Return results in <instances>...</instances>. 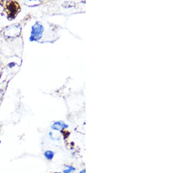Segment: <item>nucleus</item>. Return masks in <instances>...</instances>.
Listing matches in <instances>:
<instances>
[{"label": "nucleus", "mask_w": 175, "mask_h": 173, "mask_svg": "<svg viewBox=\"0 0 175 173\" xmlns=\"http://www.w3.org/2000/svg\"><path fill=\"white\" fill-rule=\"evenodd\" d=\"M43 31V26L38 22H36L32 27V30L29 40L30 41H37L40 38Z\"/></svg>", "instance_id": "nucleus-1"}, {"label": "nucleus", "mask_w": 175, "mask_h": 173, "mask_svg": "<svg viewBox=\"0 0 175 173\" xmlns=\"http://www.w3.org/2000/svg\"><path fill=\"white\" fill-rule=\"evenodd\" d=\"M6 30L10 32L11 31V32L6 34V36H9L10 37H12L16 36L19 34V32L21 31V28L18 25H12L7 28Z\"/></svg>", "instance_id": "nucleus-2"}, {"label": "nucleus", "mask_w": 175, "mask_h": 173, "mask_svg": "<svg viewBox=\"0 0 175 173\" xmlns=\"http://www.w3.org/2000/svg\"><path fill=\"white\" fill-rule=\"evenodd\" d=\"M19 9L18 4L16 2H10L8 4V10L10 12V15H15Z\"/></svg>", "instance_id": "nucleus-3"}, {"label": "nucleus", "mask_w": 175, "mask_h": 173, "mask_svg": "<svg viewBox=\"0 0 175 173\" xmlns=\"http://www.w3.org/2000/svg\"><path fill=\"white\" fill-rule=\"evenodd\" d=\"M68 125L64 123L63 122H56L54 123V124L52 125V129H54V130L56 131H60L61 129L63 128H67Z\"/></svg>", "instance_id": "nucleus-4"}, {"label": "nucleus", "mask_w": 175, "mask_h": 173, "mask_svg": "<svg viewBox=\"0 0 175 173\" xmlns=\"http://www.w3.org/2000/svg\"><path fill=\"white\" fill-rule=\"evenodd\" d=\"M44 154H45V156L46 157V158L48 160H52V159H53V157L54 156V152H53L51 150H47V151H46L45 152V153H44Z\"/></svg>", "instance_id": "nucleus-5"}, {"label": "nucleus", "mask_w": 175, "mask_h": 173, "mask_svg": "<svg viewBox=\"0 0 175 173\" xmlns=\"http://www.w3.org/2000/svg\"><path fill=\"white\" fill-rule=\"evenodd\" d=\"M75 170H76V168H74V167L71 166V165H67L64 168L63 172H64V173H71V172L75 171Z\"/></svg>", "instance_id": "nucleus-6"}, {"label": "nucleus", "mask_w": 175, "mask_h": 173, "mask_svg": "<svg viewBox=\"0 0 175 173\" xmlns=\"http://www.w3.org/2000/svg\"><path fill=\"white\" fill-rule=\"evenodd\" d=\"M85 172H86V170L85 169H83L82 171H81L79 173H85Z\"/></svg>", "instance_id": "nucleus-7"}, {"label": "nucleus", "mask_w": 175, "mask_h": 173, "mask_svg": "<svg viewBox=\"0 0 175 173\" xmlns=\"http://www.w3.org/2000/svg\"><path fill=\"white\" fill-rule=\"evenodd\" d=\"M54 173H60V172H54Z\"/></svg>", "instance_id": "nucleus-8"}]
</instances>
